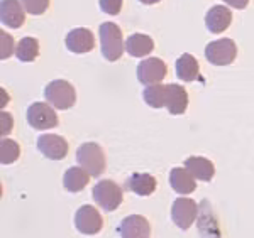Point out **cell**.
I'll return each mask as SVG.
<instances>
[{"label": "cell", "mask_w": 254, "mask_h": 238, "mask_svg": "<svg viewBox=\"0 0 254 238\" xmlns=\"http://www.w3.org/2000/svg\"><path fill=\"white\" fill-rule=\"evenodd\" d=\"M100 34V46H102V54L107 61L114 63V61L121 59L122 52L126 49V43L122 39V31L117 24L114 22H104L98 29Z\"/></svg>", "instance_id": "6da1fadb"}, {"label": "cell", "mask_w": 254, "mask_h": 238, "mask_svg": "<svg viewBox=\"0 0 254 238\" xmlns=\"http://www.w3.org/2000/svg\"><path fill=\"white\" fill-rule=\"evenodd\" d=\"M76 161L93 178L104 174L105 166H107L104 149L95 142H87L80 145L78 150H76Z\"/></svg>", "instance_id": "7a4b0ae2"}, {"label": "cell", "mask_w": 254, "mask_h": 238, "mask_svg": "<svg viewBox=\"0 0 254 238\" xmlns=\"http://www.w3.org/2000/svg\"><path fill=\"white\" fill-rule=\"evenodd\" d=\"M44 98L58 110H68L76 103V92L66 80H55L44 88Z\"/></svg>", "instance_id": "3957f363"}, {"label": "cell", "mask_w": 254, "mask_h": 238, "mask_svg": "<svg viewBox=\"0 0 254 238\" xmlns=\"http://www.w3.org/2000/svg\"><path fill=\"white\" fill-rule=\"evenodd\" d=\"M92 196H93V201L107 213H112L116 211L119 206H121L122 199V190L117 183L110 181V179H105V181H100L95 184L92 191Z\"/></svg>", "instance_id": "277c9868"}, {"label": "cell", "mask_w": 254, "mask_h": 238, "mask_svg": "<svg viewBox=\"0 0 254 238\" xmlns=\"http://www.w3.org/2000/svg\"><path fill=\"white\" fill-rule=\"evenodd\" d=\"M237 56V46L232 39L224 38L214 43H208L205 48V57L210 64L215 66H227L236 61Z\"/></svg>", "instance_id": "5b68a950"}, {"label": "cell", "mask_w": 254, "mask_h": 238, "mask_svg": "<svg viewBox=\"0 0 254 238\" xmlns=\"http://www.w3.org/2000/svg\"><path fill=\"white\" fill-rule=\"evenodd\" d=\"M27 122L34 130H48L58 127V115L51 103L36 101L27 108Z\"/></svg>", "instance_id": "8992f818"}, {"label": "cell", "mask_w": 254, "mask_h": 238, "mask_svg": "<svg viewBox=\"0 0 254 238\" xmlns=\"http://www.w3.org/2000/svg\"><path fill=\"white\" fill-rule=\"evenodd\" d=\"M75 227L83 235H97L104 227V220H102V215L97 208L83 204L75 213Z\"/></svg>", "instance_id": "52a82bcc"}, {"label": "cell", "mask_w": 254, "mask_h": 238, "mask_svg": "<svg viewBox=\"0 0 254 238\" xmlns=\"http://www.w3.org/2000/svg\"><path fill=\"white\" fill-rule=\"evenodd\" d=\"M198 215V206L193 199L190 198H178L175 199L173 206H171V220L178 228L188 230L193 225Z\"/></svg>", "instance_id": "ba28073f"}, {"label": "cell", "mask_w": 254, "mask_h": 238, "mask_svg": "<svg viewBox=\"0 0 254 238\" xmlns=\"http://www.w3.org/2000/svg\"><path fill=\"white\" fill-rule=\"evenodd\" d=\"M168 75L166 63L161 61L159 57H147V59L141 61L137 66V80L142 85H154L161 83Z\"/></svg>", "instance_id": "9c48e42d"}, {"label": "cell", "mask_w": 254, "mask_h": 238, "mask_svg": "<svg viewBox=\"0 0 254 238\" xmlns=\"http://www.w3.org/2000/svg\"><path fill=\"white\" fill-rule=\"evenodd\" d=\"M38 149L44 157L51 161H61L68 154V142L61 135L46 134L38 139Z\"/></svg>", "instance_id": "30bf717a"}, {"label": "cell", "mask_w": 254, "mask_h": 238, "mask_svg": "<svg viewBox=\"0 0 254 238\" xmlns=\"http://www.w3.org/2000/svg\"><path fill=\"white\" fill-rule=\"evenodd\" d=\"M95 48V38L93 32L87 27H78L68 32L66 36V49L75 54H85Z\"/></svg>", "instance_id": "8fae6325"}, {"label": "cell", "mask_w": 254, "mask_h": 238, "mask_svg": "<svg viewBox=\"0 0 254 238\" xmlns=\"http://www.w3.org/2000/svg\"><path fill=\"white\" fill-rule=\"evenodd\" d=\"M22 0H2L0 3V15H2V24L10 29H19L26 20V12H24Z\"/></svg>", "instance_id": "7c38bea8"}, {"label": "cell", "mask_w": 254, "mask_h": 238, "mask_svg": "<svg viewBox=\"0 0 254 238\" xmlns=\"http://www.w3.org/2000/svg\"><path fill=\"white\" fill-rule=\"evenodd\" d=\"M119 235L124 238H149L151 227L144 216L130 215L122 220L119 227Z\"/></svg>", "instance_id": "4fadbf2b"}, {"label": "cell", "mask_w": 254, "mask_h": 238, "mask_svg": "<svg viewBox=\"0 0 254 238\" xmlns=\"http://www.w3.org/2000/svg\"><path fill=\"white\" fill-rule=\"evenodd\" d=\"M166 108L171 115H182L187 112L188 93L182 85H166Z\"/></svg>", "instance_id": "5bb4252c"}, {"label": "cell", "mask_w": 254, "mask_h": 238, "mask_svg": "<svg viewBox=\"0 0 254 238\" xmlns=\"http://www.w3.org/2000/svg\"><path fill=\"white\" fill-rule=\"evenodd\" d=\"M231 22H232V14L224 5L212 7L205 14V26L208 29V32H214V34L224 32L225 29L231 26Z\"/></svg>", "instance_id": "9a60e30c"}, {"label": "cell", "mask_w": 254, "mask_h": 238, "mask_svg": "<svg viewBox=\"0 0 254 238\" xmlns=\"http://www.w3.org/2000/svg\"><path fill=\"white\" fill-rule=\"evenodd\" d=\"M170 184L178 194H190L196 188V179L187 167H175L170 171Z\"/></svg>", "instance_id": "2e32d148"}, {"label": "cell", "mask_w": 254, "mask_h": 238, "mask_svg": "<svg viewBox=\"0 0 254 238\" xmlns=\"http://www.w3.org/2000/svg\"><path fill=\"white\" fill-rule=\"evenodd\" d=\"M185 167L191 172V176H193L195 179L203 181V183H208L215 174L214 164L205 157H196V155H193V157H188L185 161Z\"/></svg>", "instance_id": "e0dca14e"}, {"label": "cell", "mask_w": 254, "mask_h": 238, "mask_svg": "<svg viewBox=\"0 0 254 238\" xmlns=\"http://www.w3.org/2000/svg\"><path fill=\"white\" fill-rule=\"evenodd\" d=\"M127 186L137 196H149L156 190V178L146 172H136L127 179Z\"/></svg>", "instance_id": "ac0fdd59"}, {"label": "cell", "mask_w": 254, "mask_h": 238, "mask_svg": "<svg viewBox=\"0 0 254 238\" xmlns=\"http://www.w3.org/2000/svg\"><path fill=\"white\" fill-rule=\"evenodd\" d=\"M176 76L182 81L191 83V81L198 80L200 78V68L198 61L195 59V56L191 54H183L176 61Z\"/></svg>", "instance_id": "d6986e66"}, {"label": "cell", "mask_w": 254, "mask_h": 238, "mask_svg": "<svg viewBox=\"0 0 254 238\" xmlns=\"http://www.w3.org/2000/svg\"><path fill=\"white\" fill-rule=\"evenodd\" d=\"M154 49V41L146 34H132L126 41V51L134 57H144Z\"/></svg>", "instance_id": "ffe728a7"}, {"label": "cell", "mask_w": 254, "mask_h": 238, "mask_svg": "<svg viewBox=\"0 0 254 238\" xmlns=\"http://www.w3.org/2000/svg\"><path fill=\"white\" fill-rule=\"evenodd\" d=\"M88 172L83 167H69L63 176V186L66 188V191L69 192H78L81 190H85L88 184Z\"/></svg>", "instance_id": "44dd1931"}, {"label": "cell", "mask_w": 254, "mask_h": 238, "mask_svg": "<svg viewBox=\"0 0 254 238\" xmlns=\"http://www.w3.org/2000/svg\"><path fill=\"white\" fill-rule=\"evenodd\" d=\"M142 98L153 108H161L166 105V85H147L142 92Z\"/></svg>", "instance_id": "7402d4cb"}, {"label": "cell", "mask_w": 254, "mask_h": 238, "mask_svg": "<svg viewBox=\"0 0 254 238\" xmlns=\"http://www.w3.org/2000/svg\"><path fill=\"white\" fill-rule=\"evenodd\" d=\"M19 61L22 63H32L39 54V43L34 38H22L19 41L17 49H15Z\"/></svg>", "instance_id": "603a6c76"}, {"label": "cell", "mask_w": 254, "mask_h": 238, "mask_svg": "<svg viewBox=\"0 0 254 238\" xmlns=\"http://www.w3.org/2000/svg\"><path fill=\"white\" fill-rule=\"evenodd\" d=\"M20 147L17 142L10 141V139H2L0 142V161L2 164H12L19 159Z\"/></svg>", "instance_id": "cb8c5ba5"}, {"label": "cell", "mask_w": 254, "mask_h": 238, "mask_svg": "<svg viewBox=\"0 0 254 238\" xmlns=\"http://www.w3.org/2000/svg\"><path fill=\"white\" fill-rule=\"evenodd\" d=\"M22 5L26 12H29L32 15H41L48 10L49 0H22Z\"/></svg>", "instance_id": "d4e9b609"}, {"label": "cell", "mask_w": 254, "mask_h": 238, "mask_svg": "<svg viewBox=\"0 0 254 238\" xmlns=\"http://www.w3.org/2000/svg\"><path fill=\"white\" fill-rule=\"evenodd\" d=\"M122 2L124 0H98L102 12L109 15H117L122 9Z\"/></svg>", "instance_id": "484cf974"}, {"label": "cell", "mask_w": 254, "mask_h": 238, "mask_svg": "<svg viewBox=\"0 0 254 238\" xmlns=\"http://www.w3.org/2000/svg\"><path fill=\"white\" fill-rule=\"evenodd\" d=\"M0 38H2V59H7L14 51V39L7 32H2Z\"/></svg>", "instance_id": "4316f807"}, {"label": "cell", "mask_w": 254, "mask_h": 238, "mask_svg": "<svg viewBox=\"0 0 254 238\" xmlns=\"http://www.w3.org/2000/svg\"><path fill=\"white\" fill-rule=\"evenodd\" d=\"M12 125H14V122H12V117L9 113L2 112V135H7L10 132Z\"/></svg>", "instance_id": "83f0119b"}, {"label": "cell", "mask_w": 254, "mask_h": 238, "mask_svg": "<svg viewBox=\"0 0 254 238\" xmlns=\"http://www.w3.org/2000/svg\"><path fill=\"white\" fill-rule=\"evenodd\" d=\"M225 3H229L231 7H234V9H239V10H243L248 7V3H249V0H224Z\"/></svg>", "instance_id": "f1b7e54d"}, {"label": "cell", "mask_w": 254, "mask_h": 238, "mask_svg": "<svg viewBox=\"0 0 254 238\" xmlns=\"http://www.w3.org/2000/svg\"><path fill=\"white\" fill-rule=\"evenodd\" d=\"M139 2L146 3V5H153V3H158L159 0H139Z\"/></svg>", "instance_id": "f546056e"}]
</instances>
